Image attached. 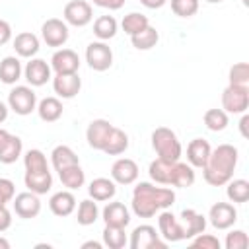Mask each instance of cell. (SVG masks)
Masks as SVG:
<instances>
[{
  "label": "cell",
  "instance_id": "obj_1",
  "mask_svg": "<svg viewBox=\"0 0 249 249\" xmlns=\"http://www.w3.org/2000/svg\"><path fill=\"white\" fill-rule=\"evenodd\" d=\"M235 165H237V150L231 144H220L218 148L210 150L208 161L202 167L204 181L214 187L226 185L231 179Z\"/></svg>",
  "mask_w": 249,
  "mask_h": 249
},
{
  "label": "cell",
  "instance_id": "obj_2",
  "mask_svg": "<svg viewBox=\"0 0 249 249\" xmlns=\"http://www.w3.org/2000/svg\"><path fill=\"white\" fill-rule=\"evenodd\" d=\"M175 200V193L165 187H154L150 183H138L134 187L132 208L140 218H150L158 208H167Z\"/></svg>",
  "mask_w": 249,
  "mask_h": 249
},
{
  "label": "cell",
  "instance_id": "obj_3",
  "mask_svg": "<svg viewBox=\"0 0 249 249\" xmlns=\"http://www.w3.org/2000/svg\"><path fill=\"white\" fill-rule=\"evenodd\" d=\"M152 146L158 152V158L167 160V161H177L181 156V144L175 136V132L167 126H158L152 132Z\"/></svg>",
  "mask_w": 249,
  "mask_h": 249
},
{
  "label": "cell",
  "instance_id": "obj_4",
  "mask_svg": "<svg viewBox=\"0 0 249 249\" xmlns=\"http://www.w3.org/2000/svg\"><path fill=\"white\" fill-rule=\"evenodd\" d=\"M222 105L230 113H243L249 105V88L230 84L222 93Z\"/></svg>",
  "mask_w": 249,
  "mask_h": 249
},
{
  "label": "cell",
  "instance_id": "obj_5",
  "mask_svg": "<svg viewBox=\"0 0 249 249\" xmlns=\"http://www.w3.org/2000/svg\"><path fill=\"white\" fill-rule=\"evenodd\" d=\"M130 247L132 249H165V241L158 237L156 228L146 224V226L134 228L130 237Z\"/></svg>",
  "mask_w": 249,
  "mask_h": 249
},
{
  "label": "cell",
  "instance_id": "obj_6",
  "mask_svg": "<svg viewBox=\"0 0 249 249\" xmlns=\"http://www.w3.org/2000/svg\"><path fill=\"white\" fill-rule=\"evenodd\" d=\"M8 101H10V107L18 113V115H29L33 109H35V93L31 88L27 86H18L10 91L8 95Z\"/></svg>",
  "mask_w": 249,
  "mask_h": 249
},
{
  "label": "cell",
  "instance_id": "obj_7",
  "mask_svg": "<svg viewBox=\"0 0 249 249\" xmlns=\"http://www.w3.org/2000/svg\"><path fill=\"white\" fill-rule=\"evenodd\" d=\"M86 60L93 70L103 72L113 64V53L105 43H89L86 49Z\"/></svg>",
  "mask_w": 249,
  "mask_h": 249
},
{
  "label": "cell",
  "instance_id": "obj_8",
  "mask_svg": "<svg viewBox=\"0 0 249 249\" xmlns=\"http://www.w3.org/2000/svg\"><path fill=\"white\" fill-rule=\"evenodd\" d=\"M41 33H43V39H45V43H47L49 47H60V45H64L66 39H68V27H66V23H64L62 19H58V18L47 19V21L43 23V27H41Z\"/></svg>",
  "mask_w": 249,
  "mask_h": 249
},
{
  "label": "cell",
  "instance_id": "obj_9",
  "mask_svg": "<svg viewBox=\"0 0 249 249\" xmlns=\"http://www.w3.org/2000/svg\"><path fill=\"white\" fill-rule=\"evenodd\" d=\"M64 19L72 25H86L91 19V6L86 0H70L64 6Z\"/></svg>",
  "mask_w": 249,
  "mask_h": 249
},
{
  "label": "cell",
  "instance_id": "obj_10",
  "mask_svg": "<svg viewBox=\"0 0 249 249\" xmlns=\"http://www.w3.org/2000/svg\"><path fill=\"white\" fill-rule=\"evenodd\" d=\"M237 220V212L231 204L228 202H216L210 208V222L214 228L218 230H226L230 226H233V222Z\"/></svg>",
  "mask_w": 249,
  "mask_h": 249
},
{
  "label": "cell",
  "instance_id": "obj_11",
  "mask_svg": "<svg viewBox=\"0 0 249 249\" xmlns=\"http://www.w3.org/2000/svg\"><path fill=\"white\" fill-rule=\"evenodd\" d=\"M53 68L56 70V74H74L78 72L80 66V58L72 49H60L53 54Z\"/></svg>",
  "mask_w": 249,
  "mask_h": 249
},
{
  "label": "cell",
  "instance_id": "obj_12",
  "mask_svg": "<svg viewBox=\"0 0 249 249\" xmlns=\"http://www.w3.org/2000/svg\"><path fill=\"white\" fill-rule=\"evenodd\" d=\"M111 175H113V179H115L117 183H121V185H128V183L136 181V177H138V165H136L134 160L121 158V160H117V161L113 163V167H111Z\"/></svg>",
  "mask_w": 249,
  "mask_h": 249
},
{
  "label": "cell",
  "instance_id": "obj_13",
  "mask_svg": "<svg viewBox=\"0 0 249 249\" xmlns=\"http://www.w3.org/2000/svg\"><path fill=\"white\" fill-rule=\"evenodd\" d=\"M14 210L19 218H35L41 210V202L33 193H19L14 200Z\"/></svg>",
  "mask_w": 249,
  "mask_h": 249
},
{
  "label": "cell",
  "instance_id": "obj_14",
  "mask_svg": "<svg viewBox=\"0 0 249 249\" xmlns=\"http://www.w3.org/2000/svg\"><path fill=\"white\" fill-rule=\"evenodd\" d=\"M111 128H113V124H111L109 121H105V119H95V121H91L89 126H88V132H86L89 146L95 148V150H101V148H103V142H105V138H107V134L111 132Z\"/></svg>",
  "mask_w": 249,
  "mask_h": 249
},
{
  "label": "cell",
  "instance_id": "obj_15",
  "mask_svg": "<svg viewBox=\"0 0 249 249\" xmlns=\"http://www.w3.org/2000/svg\"><path fill=\"white\" fill-rule=\"evenodd\" d=\"M210 144L204 140V138H195L189 142L187 146V160L191 161V165L195 167H204L206 161H208V156H210Z\"/></svg>",
  "mask_w": 249,
  "mask_h": 249
},
{
  "label": "cell",
  "instance_id": "obj_16",
  "mask_svg": "<svg viewBox=\"0 0 249 249\" xmlns=\"http://www.w3.org/2000/svg\"><path fill=\"white\" fill-rule=\"evenodd\" d=\"M53 86L60 97H74L82 88V80L78 78L76 72L74 74H56Z\"/></svg>",
  "mask_w": 249,
  "mask_h": 249
},
{
  "label": "cell",
  "instance_id": "obj_17",
  "mask_svg": "<svg viewBox=\"0 0 249 249\" xmlns=\"http://www.w3.org/2000/svg\"><path fill=\"white\" fill-rule=\"evenodd\" d=\"M160 231L161 235L167 239V241H179V239H185V228L179 226V222L175 220V216L171 212H163L160 214Z\"/></svg>",
  "mask_w": 249,
  "mask_h": 249
},
{
  "label": "cell",
  "instance_id": "obj_18",
  "mask_svg": "<svg viewBox=\"0 0 249 249\" xmlns=\"http://www.w3.org/2000/svg\"><path fill=\"white\" fill-rule=\"evenodd\" d=\"M103 220H105V226H115V228H124L130 222L128 210L124 208L123 202H109L103 208Z\"/></svg>",
  "mask_w": 249,
  "mask_h": 249
},
{
  "label": "cell",
  "instance_id": "obj_19",
  "mask_svg": "<svg viewBox=\"0 0 249 249\" xmlns=\"http://www.w3.org/2000/svg\"><path fill=\"white\" fill-rule=\"evenodd\" d=\"M25 78L31 86H43L51 78V68L45 60L35 58L31 62H27V66H25Z\"/></svg>",
  "mask_w": 249,
  "mask_h": 249
},
{
  "label": "cell",
  "instance_id": "obj_20",
  "mask_svg": "<svg viewBox=\"0 0 249 249\" xmlns=\"http://www.w3.org/2000/svg\"><path fill=\"white\" fill-rule=\"evenodd\" d=\"M195 183V171L191 165L181 163L179 160L171 165V173H169V185L173 187H191Z\"/></svg>",
  "mask_w": 249,
  "mask_h": 249
},
{
  "label": "cell",
  "instance_id": "obj_21",
  "mask_svg": "<svg viewBox=\"0 0 249 249\" xmlns=\"http://www.w3.org/2000/svg\"><path fill=\"white\" fill-rule=\"evenodd\" d=\"M126 146H128V136L121 130V128H117V126H113L111 128V132L107 134V138H105V142H103V152L105 154H111V156H117V154H123L124 150H126Z\"/></svg>",
  "mask_w": 249,
  "mask_h": 249
},
{
  "label": "cell",
  "instance_id": "obj_22",
  "mask_svg": "<svg viewBox=\"0 0 249 249\" xmlns=\"http://www.w3.org/2000/svg\"><path fill=\"white\" fill-rule=\"evenodd\" d=\"M49 206H51L53 214H56V216H68L74 210V206H76V198H74L72 193L60 191V193H54L51 196Z\"/></svg>",
  "mask_w": 249,
  "mask_h": 249
},
{
  "label": "cell",
  "instance_id": "obj_23",
  "mask_svg": "<svg viewBox=\"0 0 249 249\" xmlns=\"http://www.w3.org/2000/svg\"><path fill=\"white\" fill-rule=\"evenodd\" d=\"M53 185V175L51 171H41V173H31V171H25V187L35 193V195H43L51 189Z\"/></svg>",
  "mask_w": 249,
  "mask_h": 249
},
{
  "label": "cell",
  "instance_id": "obj_24",
  "mask_svg": "<svg viewBox=\"0 0 249 249\" xmlns=\"http://www.w3.org/2000/svg\"><path fill=\"white\" fill-rule=\"evenodd\" d=\"M181 218H183V222L187 224V228H185V239L202 233L204 228H206L204 216H200L198 212H195V210H191V208L183 210V212H181Z\"/></svg>",
  "mask_w": 249,
  "mask_h": 249
},
{
  "label": "cell",
  "instance_id": "obj_25",
  "mask_svg": "<svg viewBox=\"0 0 249 249\" xmlns=\"http://www.w3.org/2000/svg\"><path fill=\"white\" fill-rule=\"evenodd\" d=\"M14 49L19 56H31L39 51V39L33 33L23 31L14 39Z\"/></svg>",
  "mask_w": 249,
  "mask_h": 249
},
{
  "label": "cell",
  "instance_id": "obj_26",
  "mask_svg": "<svg viewBox=\"0 0 249 249\" xmlns=\"http://www.w3.org/2000/svg\"><path fill=\"white\" fill-rule=\"evenodd\" d=\"M89 195L93 200H109L115 195V183L105 177H97L89 183Z\"/></svg>",
  "mask_w": 249,
  "mask_h": 249
},
{
  "label": "cell",
  "instance_id": "obj_27",
  "mask_svg": "<svg viewBox=\"0 0 249 249\" xmlns=\"http://www.w3.org/2000/svg\"><path fill=\"white\" fill-rule=\"evenodd\" d=\"M58 175H60L62 185L68 187V189H78V187L84 185V171H82L80 163H74V165H68V167L60 169Z\"/></svg>",
  "mask_w": 249,
  "mask_h": 249
},
{
  "label": "cell",
  "instance_id": "obj_28",
  "mask_svg": "<svg viewBox=\"0 0 249 249\" xmlns=\"http://www.w3.org/2000/svg\"><path fill=\"white\" fill-rule=\"evenodd\" d=\"M62 115V103L56 99V97H45L41 103H39V117L47 123H53L56 121L58 117Z\"/></svg>",
  "mask_w": 249,
  "mask_h": 249
},
{
  "label": "cell",
  "instance_id": "obj_29",
  "mask_svg": "<svg viewBox=\"0 0 249 249\" xmlns=\"http://www.w3.org/2000/svg\"><path fill=\"white\" fill-rule=\"evenodd\" d=\"M19 74H21V66L16 56H6L0 62V80L4 84H14L19 78Z\"/></svg>",
  "mask_w": 249,
  "mask_h": 249
},
{
  "label": "cell",
  "instance_id": "obj_30",
  "mask_svg": "<svg viewBox=\"0 0 249 249\" xmlns=\"http://www.w3.org/2000/svg\"><path fill=\"white\" fill-rule=\"evenodd\" d=\"M51 156H53V165H54L56 171H60V169H64L68 165L78 163V156L68 146H56Z\"/></svg>",
  "mask_w": 249,
  "mask_h": 249
},
{
  "label": "cell",
  "instance_id": "obj_31",
  "mask_svg": "<svg viewBox=\"0 0 249 249\" xmlns=\"http://www.w3.org/2000/svg\"><path fill=\"white\" fill-rule=\"evenodd\" d=\"M132 39V45L136 47V49H140V51H146V49H152V47H156V43H158V39H160V33L154 29V27H146V29H142L140 33H136V35H132L130 37Z\"/></svg>",
  "mask_w": 249,
  "mask_h": 249
},
{
  "label": "cell",
  "instance_id": "obj_32",
  "mask_svg": "<svg viewBox=\"0 0 249 249\" xmlns=\"http://www.w3.org/2000/svg\"><path fill=\"white\" fill-rule=\"evenodd\" d=\"M173 163H175V161H173ZM173 163L167 161V160H161V158L154 160V161L150 163V177H152L154 181H158V183L169 185V173H171V165H173Z\"/></svg>",
  "mask_w": 249,
  "mask_h": 249
},
{
  "label": "cell",
  "instance_id": "obj_33",
  "mask_svg": "<svg viewBox=\"0 0 249 249\" xmlns=\"http://www.w3.org/2000/svg\"><path fill=\"white\" fill-rule=\"evenodd\" d=\"M93 33L99 39H111L117 33V21L113 16H99L93 23Z\"/></svg>",
  "mask_w": 249,
  "mask_h": 249
},
{
  "label": "cell",
  "instance_id": "obj_34",
  "mask_svg": "<svg viewBox=\"0 0 249 249\" xmlns=\"http://www.w3.org/2000/svg\"><path fill=\"white\" fill-rule=\"evenodd\" d=\"M228 198L231 202H247L249 200V181L245 179H235L228 181Z\"/></svg>",
  "mask_w": 249,
  "mask_h": 249
},
{
  "label": "cell",
  "instance_id": "obj_35",
  "mask_svg": "<svg viewBox=\"0 0 249 249\" xmlns=\"http://www.w3.org/2000/svg\"><path fill=\"white\" fill-rule=\"evenodd\" d=\"M103 239L109 249H123L126 245V235L124 228H115V226H105L103 230Z\"/></svg>",
  "mask_w": 249,
  "mask_h": 249
},
{
  "label": "cell",
  "instance_id": "obj_36",
  "mask_svg": "<svg viewBox=\"0 0 249 249\" xmlns=\"http://www.w3.org/2000/svg\"><path fill=\"white\" fill-rule=\"evenodd\" d=\"M146 27H148V18H146L144 14L132 12V14L124 16V19H123V29H124V33H128L130 37L136 35V33H140V31L146 29Z\"/></svg>",
  "mask_w": 249,
  "mask_h": 249
},
{
  "label": "cell",
  "instance_id": "obj_37",
  "mask_svg": "<svg viewBox=\"0 0 249 249\" xmlns=\"http://www.w3.org/2000/svg\"><path fill=\"white\" fill-rule=\"evenodd\" d=\"M25 171H31V173H41V171H49L47 167V158L41 150H29L25 154Z\"/></svg>",
  "mask_w": 249,
  "mask_h": 249
},
{
  "label": "cell",
  "instance_id": "obj_38",
  "mask_svg": "<svg viewBox=\"0 0 249 249\" xmlns=\"http://www.w3.org/2000/svg\"><path fill=\"white\" fill-rule=\"evenodd\" d=\"M19 154H21V140H19L18 136L10 134V140H8L6 146L0 150V161H2V163H14Z\"/></svg>",
  "mask_w": 249,
  "mask_h": 249
},
{
  "label": "cell",
  "instance_id": "obj_39",
  "mask_svg": "<svg viewBox=\"0 0 249 249\" xmlns=\"http://www.w3.org/2000/svg\"><path fill=\"white\" fill-rule=\"evenodd\" d=\"M204 124L210 130H224L228 124V115L224 109H208L204 113Z\"/></svg>",
  "mask_w": 249,
  "mask_h": 249
},
{
  "label": "cell",
  "instance_id": "obj_40",
  "mask_svg": "<svg viewBox=\"0 0 249 249\" xmlns=\"http://www.w3.org/2000/svg\"><path fill=\"white\" fill-rule=\"evenodd\" d=\"M97 220V206L93 200H82L78 208V224L89 226Z\"/></svg>",
  "mask_w": 249,
  "mask_h": 249
},
{
  "label": "cell",
  "instance_id": "obj_41",
  "mask_svg": "<svg viewBox=\"0 0 249 249\" xmlns=\"http://www.w3.org/2000/svg\"><path fill=\"white\" fill-rule=\"evenodd\" d=\"M171 10L181 18H191L198 10V0H171Z\"/></svg>",
  "mask_w": 249,
  "mask_h": 249
},
{
  "label": "cell",
  "instance_id": "obj_42",
  "mask_svg": "<svg viewBox=\"0 0 249 249\" xmlns=\"http://www.w3.org/2000/svg\"><path fill=\"white\" fill-rule=\"evenodd\" d=\"M249 82V64L247 62H237L230 68V84L237 86H247Z\"/></svg>",
  "mask_w": 249,
  "mask_h": 249
},
{
  "label": "cell",
  "instance_id": "obj_43",
  "mask_svg": "<svg viewBox=\"0 0 249 249\" xmlns=\"http://www.w3.org/2000/svg\"><path fill=\"white\" fill-rule=\"evenodd\" d=\"M249 247V237L245 231L235 230L231 233H228L226 237V249H247Z\"/></svg>",
  "mask_w": 249,
  "mask_h": 249
},
{
  "label": "cell",
  "instance_id": "obj_44",
  "mask_svg": "<svg viewBox=\"0 0 249 249\" xmlns=\"http://www.w3.org/2000/svg\"><path fill=\"white\" fill-rule=\"evenodd\" d=\"M191 247L193 249H220V241L214 237V235H202V233H198V237L191 243Z\"/></svg>",
  "mask_w": 249,
  "mask_h": 249
},
{
  "label": "cell",
  "instance_id": "obj_45",
  "mask_svg": "<svg viewBox=\"0 0 249 249\" xmlns=\"http://www.w3.org/2000/svg\"><path fill=\"white\" fill-rule=\"evenodd\" d=\"M14 196V183L6 177H0V206H6L8 200Z\"/></svg>",
  "mask_w": 249,
  "mask_h": 249
},
{
  "label": "cell",
  "instance_id": "obj_46",
  "mask_svg": "<svg viewBox=\"0 0 249 249\" xmlns=\"http://www.w3.org/2000/svg\"><path fill=\"white\" fill-rule=\"evenodd\" d=\"M10 224H12V214H10V210H8L6 206H0V231L8 230Z\"/></svg>",
  "mask_w": 249,
  "mask_h": 249
},
{
  "label": "cell",
  "instance_id": "obj_47",
  "mask_svg": "<svg viewBox=\"0 0 249 249\" xmlns=\"http://www.w3.org/2000/svg\"><path fill=\"white\" fill-rule=\"evenodd\" d=\"M10 37H12V27H10V23L4 21V19H0V45L8 43Z\"/></svg>",
  "mask_w": 249,
  "mask_h": 249
},
{
  "label": "cell",
  "instance_id": "obj_48",
  "mask_svg": "<svg viewBox=\"0 0 249 249\" xmlns=\"http://www.w3.org/2000/svg\"><path fill=\"white\" fill-rule=\"evenodd\" d=\"M239 130L243 138H249V115H243L239 121Z\"/></svg>",
  "mask_w": 249,
  "mask_h": 249
},
{
  "label": "cell",
  "instance_id": "obj_49",
  "mask_svg": "<svg viewBox=\"0 0 249 249\" xmlns=\"http://www.w3.org/2000/svg\"><path fill=\"white\" fill-rule=\"evenodd\" d=\"M123 4H124V0H101V4H99V6L109 8V10H119Z\"/></svg>",
  "mask_w": 249,
  "mask_h": 249
},
{
  "label": "cell",
  "instance_id": "obj_50",
  "mask_svg": "<svg viewBox=\"0 0 249 249\" xmlns=\"http://www.w3.org/2000/svg\"><path fill=\"white\" fill-rule=\"evenodd\" d=\"M140 2H142L146 8H161L167 0H140Z\"/></svg>",
  "mask_w": 249,
  "mask_h": 249
},
{
  "label": "cell",
  "instance_id": "obj_51",
  "mask_svg": "<svg viewBox=\"0 0 249 249\" xmlns=\"http://www.w3.org/2000/svg\"><path fill=\"white\" fill-rule=\"evenodd\" d=\"M10 140V132L8 130H4V128H0V150L6 146V142Z\"/></svg>",
  "mask_w": 249,
  "mask_h": 249
},
{
  "label": "cell",
  "instance_id": "obj_52",
  "mask_svg": "<svg viewBox=\"0 0 249 249\" xmlns=\"http://www.w3.org/2000/svg\"><path fill=\"white\" fill-rule=\"evenodd\" d=\"M82 249H101V243H97V241H86V243H82Z\"/></svg>",
  "mask_w": 249,
  "mask_h": 249
},
{
  "label": "cell",
  "instance_id": "obj_53",
  "mask_svg": "<svg viewBox=\"0 0 249 249\" xmlns=\"http://www.w3.org/2000/svg\"><path fill=\"white\" fill-rule=\"evenodd\" d=\"M6 117H8V109H6V105L0 101V123L6 121Z\"/></svg>",
  "mask_w": 249,
  "mask_h": 249
},
{
  "label": "cell",
  "instance_id": "obj_54",
  "mask_svg": "<svg viewBox=\"0 0 249 249\" xmlns=\"http://www.w3.org/2000/svg\"><path fill=\"white\" fill-rule=\"evenodd\" d=\"M8 247H10V243L4 237H0V249H8Z\"/></svg>",
  "mask_w": 249,
  "mask_h": 249
},
{
  "label": "cell",
  "instance_id": "obj_55",
  "mask_svg": "<svg viewBox=\"0 0 249 249\" xmlns=\"http://www.w3.org/2000/svg\"><path fill=\"white\" fill-rule=\"evenodd\" d=\"M206 2H212V4H216V2H222V0H206Z\"/></svg>",
  "mask_w": 249,
  "mask_h": 249
},
{
  "label": "cell",
  "instance_id": "obj_56",
  "mask_svg": "<svg viewBox=\"0 0 249 249\" xmlns=\"http://www.w3.org/2000/svg\"><path fill=\"white\" fill-rule=\"evenodd\" d=\"M93 4H97V6H99V4H101V0H93Z\"/></svg>",
  "mask_w": 249,
  "mask_h": 249
},
{
  "label": "cell",
  "instance_id": "obj_57",
  "mask_svg": "<svg viewBox=\"0 0 249 249\" xmlns=\"http://www.w3.org/2000/svg\"><path fill=\"white\" fill-rule=\"evenodd\" d=\"M241 2H243V4H245V6H247V4H249V0H241Z\"/></svg>",
  "mask_w": 249,
  "mask_h": 249
}]
</instances>
